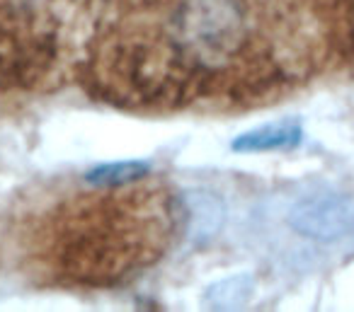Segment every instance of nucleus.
<instances>
[{
  "mask_svg": "<svg viewBox=\"0 0 354 312\" xmlns=\"http://www.w3.org/2000/svg\"><path fill=\"white\" fill-rule=\"evenodd\" d=\"M279 17L274 0H107L85 78L131 109L248 102L289 75Z\"/></svg>",
  "mask_w": 354,
  "mask_h": 312,
  "instance_id": "1",
  "label": "nucleus"
},
{
  "mask_svg": "<svg viewBox=\"0 0 354 312\" xmlns=\"http://www.w3.org/2000/svg\"><path fill=\"white\" fill-rule=\"evenodd\" d=\"M183 230L175 191L143 165H109L37 213L25 233L32 262L59 283L117 286L156 264Z\"/></svg>",
  "mask_w": 354,
  "mask_h": 312,
  "instance_id": "2",
  "label": "nucleus"
},
{
  "mask_svg": "<svg viewBox=\"0 0 354 312\" xmlns=\"http://www.w3.org/2000/svg\"><path fill=\"white\" fill-rule=\"evenodd\" d=\"M59 46L54 0H0V99L39 85L54 68Z\"/></svg>",
  "mask_w": 354,
  "mask_h": 312,
  "instance_id": "3",
  "label": "nucleus"
},
{
  "mask_svg": "<svg viewBox=\"0 0 354 312\" xmlns=\"http://www.w3.org/2000/svg\"><path fill=\"white\" fill-rule=\"evenodd\" d=\"M296 233L318 242H337L354 233V196L339 191H318L306 196L291 211Z\"/></svg>",
  "mask_w": 354,
  "mask_h": 312,
  "instance_id": "4",
  "label": "nucleus"
},
{
  "mask_svg": "<svg viewBox=\"0 0 354 312\" xmlns=\"http://www.w3.org/2000/svg\"><path fill=\"white\" fill-rule=\"evenodd\" d=\"M301 143V126L294 121L267 124L255 131L243 133L233 141V150L238 153H267V150H289Z\"/></svg>",
  "mask_w": 354,
  "mask_h": 312,
  "instance_id": "5",
  "label": "nucleus"
}]
</instances>
